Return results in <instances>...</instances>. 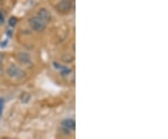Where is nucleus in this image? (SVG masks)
<instances>
[{
    "mask_svg": "<svg viewBox=\"0 0 168 139\" xmlns=\"http://www.w3.org/2000/svg\"><path fill=\"white\" fill-rule=\"evenodd\" d=\"M7 74L8 76L13 79H22L25 76V71H23L21 68L15 64H11L8 67L7 69Z\"/></svg>",
    "mask_w": 168,
    "mask_h": 139,
    "instance_id": "1",
    "label": "nucleus"
},
{
    "mask_svg": "<svg viewBox=\"0 0 168 139\" xmlns=\"http://www.w3.org/2000/svg\"><path fill=\"white\" fill-rule=\"evenodd\" d=\"M28 24H29L31 28L35 31H37V32H42L46 27L45 23H43L41 20L37 16H33V17L29 18Z\"/></svg>",
    "mask_w": 168,
    "mask_h": 139,
    "instance_id": "2",
    "label": "nucleus"
},
{
    "mask_svg": "<svg viewBox=\"0 0 168 139\" xmlns=\"http://www.w3.org/2000/svg\"><path fill=\"white\" fill-rule=\"evenodd\" d=\"M62 130L66 133H70V131H74L76 128V122L73 118H66L61 123Z\"/></svg>",
    "mask_w": 168,
    "mask_h": 139,
    "instance_id": "3",
    "label": "nucleus"
},
{
    "mask_svg": "<svg viewBox=\"0 0 168 139\" xmlns=\"http://www.w3.org/2000/svg\"><path fill=\"white\" fill-rule=\"evenodd\" d=\"M37 17H38L43 23H49L51 20V14L46 8H41L38 10Z\"/></svg>",
    "mask_w": 168,
    "mask_h": 139,
    "instance_id": "4",
    "label": "nucleus"
},
{
    "mask_svg": "<svg viewBox=\"0 0 168 139\" xmlns=\"http://www.w3.org/2000/svg\"><path fill=\"white\" fill-rule=\"evenodd\" d=\"M16 58L18 59L20 63H22V64L25 65V66L30 65L31 62H32L29 54L25 53V52H20V53H18L17 55H16Z\"/></svg>",
    "mask_w": 168,
    "mask_h": 139,
    "instance_id": "5",
    "label": "nucleus"
},
{
    "mask_svg": "<svg viewBox=\"0 0 168 139\" xmlns=\"http://www.w3.org/2000/svg\"><path fill=\"white\" fill-rule=\"evenodd\" d=\"M71 6H72V3L70 1H61L57 4L56 8L61 12H67L71 9Z\"/></svg>",
    "mask_w": 168,
    "mask_h": 139,
    "instance_id": "6",
    "label": "nucleus"
},
{
    "mask_svg": "<svg viewBox=\"0 0 168 139\" xmlns=\"http://www.w3.org/2000/svg\"><path fill=\"white\" fill-rule=\"evenodd\" d=\"M30 99H31V95L30 93H28V92H23L21 94V96H20V101H21L23 104H27L28 102L30 101Z\"/></svg>",
    "mask_w": 168,
    "mask_h": 139,
    "instance_id": "7",
    "label": "nucleus"
},
{
    "mask_svg": "<svg viewBox=\"0 0 168 139\" xmlns=\"http://www.w3.org/2000/svg\"><path fill=\"white\" fill-rule=\"evenodd\" d=\"M62 60L66 63H71L72 61L74 60V57L73 55H71L69 54H65L64 55H62Z\"/></svg>",
    "mask_w": 168,
    "mask_h": 139,
    "instance_id": "8",
    "label": "nucleus"
},
{
    "mask_svg": "<svg viewBox=\"0 0 168 139\" xmlns=\"http://www.w3.org/2000/svg\"><path fill=\"white\" fill-rule=\"evenodd\" d=\"M60 71H61L62 75H67V74H69L71 71V70L69 68H67V67H61Z\"/></svg>",
    "mask_w": 168,
    "mask_h": 139,
    "instance_id": "9",
    "label": "nucleus"
},
{
    "mask_svg": "<svg viewBox=\"0 0 168 139\" xmlns=\"http://www.w3.org/2000/svg\"><path fill=\"white\" fill-rule=\"evenodd\" d=\"M17 22H18L17 18L14 17V16H11V17L9 19V25H10V26H15V25L17 24Z\"/></svg>",
    "mask_w": 168,
    "mask_h": 139,
    "instance_id": "10",
    "label": "nucleus"
},
{
    "mask_svg": "<svg viewBox=\"0 0 168 139\" xmlns=\"http://www.w3.org/2000/svg\"><path fill=\"white\" fill-rule=\"evenodd\" d=\"M3 105H4V101H3V99H0V116H1L2 111H3Z\"/></svg>",
    "mask_w": 168,
    "mask_h": 139,
    "instance_id": "11",
    "label": "nucleus"
},
{
    "mask_svg": "<svg viewBox=\"0 0 168 139\" xmlns=\"http://www.w3.org/2000/svg\"><path fill=\"white\" fill-rule=\"evenodd\" d=\"M4 57H5V55L3 53H0V66L2 67V63H3V60H4Z\"/></svg>",
    "mask_w": 168,
    "mask_h": 139,
    "instance_id": "12",
    "label": "nucleus"
},
{
    "mask_svg": "<svg viewBox=\"0 0 168 139\" xmlns=\"http://www.w3.org/2000/svg\"><path fill=\"white\" fill-rule=\"evenodd\" d=\"M0 23H1V24L4 23V15H3L1 10H0Z\"/></svg>",
    "mask_w": 168,
    "mask_h": 139,
    "instance_id": "13",
    "label": "nucleus"
},
{
    "mask_svg": "<svg viewBox=\"0 0 168 139\" xmlns=\"http://www.w3.org/2000/svg\"><path fill=\"white\" fill-rule=\"evenodd\" d=\"M3 73V69H2V67L0 66V75H1Z\"/></svg>",
    "mask_w": 168,
    "mask_h": 139,
    "instance_id": "14",
    "label": "nucleus"
},
{
    "mask_svg": "<svg viewBox=\"0 0 168 139\" xmlns=\"http://www.w3.org/2000/svg\"><path fill=\"white\" fill-rule=\"evenodd\" d=\"M3 139H15V138H10V137H6V138H3Z\"/></svg>",
    "mask_w": 168,
    "mask_h": 139,
    "instance_id": "15",
    "label": "nucleus"
},
{
    "mask_svg": "<svg viewBox=\"0 0 168 139\" xmlns=\"http://www.w3.org/2000/svg\"><path fill=\"white\" fill-rule=\"evenodd\" d=\"M0 25H1V23H0Z\"/></svg>",
    "mask_w": 168,
    "mask_h": 139,
    "instance_id": "16",
    "label": "nucleus"
}]
</instances>
